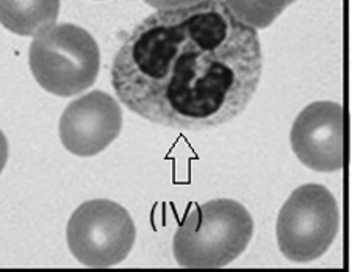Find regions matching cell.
Returning <instances> with one entry per match:
<instances>
[{
	"label": "cell",
	"instance_id": "2",
	"mask_svg": "<svg viewBox=\"0 0 352 272\" xmlns=\"http://www.w3.org/2000/svg\"><path fill=\"white\" fill-rule=\"evenodd\" d=\"M254 234L251 214L230 199L196 205L175 230V262L188 269L224 268L246 251Z\"/></svg>",
	"mask_w": 352,
	"mask_h": 272
},
{
	"label": "cell",
	"instance_id": "11",
	"mask_svg": "<svg viewBox=\"0 0 352 272\" xmlns=\"http://www.w3.org/2000/svg\"><path fill=\"white\" fill-rule=\"evenodd\" d=\"M8 160V141L5 138L2 130H0V174H2L5 164Z\"/></svg>",
	"mask_w": 352,
	"mask_h": 272
},
{
	"label": "cell",
	"instance_id": "9",
	"mask_svg": "<svg viewBox=\"0 0 352 272\" xmlns=\"http://www.w3.org/2000/svg\"><path fill=\"white\" fill-rule=\"evenodd\" d=\"M296 0H223L235 18L254 30L270 27Z\"/></svg>",
	"mask_w": 352,
	"mask_h": 272
},
{
	"label": "cell",
	"instance_id": "4",
	"mask_svg": "<svg viewBox=\"0 0 352 272\" xmlns=\"http://www.w3.org/2000/svg\"><path fill=\"white\" fill-rule=\"evenodd\" d=\"M340 209L326 186L309 183L292 192L277 218L276 236L283 257L310 263L324 255L337 238Z\"/></svg>",
	"mask_w": 352,
	"mask_h": 272
},
{
	"label": "cell",
	"instance_id": "8",
	"mask_svg": "<svg viewBox=\"0 0 352 272\" xmlns=\"http://www.w3.org/2000/svg\"><path fill=\"white\" fill-rule=\"evenodd\" d=\"M60 0H0V24L19 36H36L55 25Z\"/></svg>",
	"mask_w": 352,
	"mask_h": 272
},
{
	"label": "cell",
	"instance_id": "6",
	"mask_svg": "<svg viewBox=\"0 0 352 272\" xmlns=\"http://www.w3.org/2000/svg\"><path fill=\"white\" fill-rule=\"evenodd\" d=\"M122 128V111L104 91H91L72 100L60 117V139L77 157H94L115 141Z\"/></svg>",
	"mask_w": 352,
	"mask_h": 272
},
{
	"label": "cell",
	"instance_id": "7",
	"mask_svg": "<svg viewBox=\"0 0 352 272\" xmlns=\"http://www.w3.org/2000/svg\"><path fill=\"white\" fill-rule=\"evenodd\" d=\"M298 160L318 172L343 168V106L335 102H315L299 113L289 133Z\"/></svg>",
	"mask_w": 352,
	"mask_h": 272
},
{
	"label": "cell",
	"instance_id": "1",
	"mask_svg": "<svg viewBox=\"0 0 352 272\" xmlns=\"http://www.w3.org/2000/svg\"><path fill=\"white\" fill-rule=\"evenodd\" d=\"M263 55L257 30L223 0H204L146 18L111 66L118 99L158 126L206 130L230 122L258 88Z\"/></svg>",
	"mask_w": 352,
	"mask_h": 272
},
{
	"label": "cell",
	"instance_id": "10",
	"mask_svg": "<svg viewBox=\"0 0 352 272\" xmlns=\"http://www.w3.org/2000/svg\"><path fill=\"white\" fill-rule=\"evenodd\" d=\"M144 2L155 10H175L191 7V5L204 2V0H144Z\"/></svg>",
	"mask_w": 352,
	"mask_h": 272
},
{
	"label": "cell",
	"instance_id": "3",
	"mask_svg": "<svg viewBox=\"0 0 352 272\" xmlns=\"http://www.w3.org/2000/svg\"><path fill=\"white\" fill-rule=\"evenodd\" d=\"M28 63L43 89L60 98H72L94 84L100 71V50L85 28L60 24L35 36Z\"/></svg>",
	"mask_w": 352,
	"mask_h": 272
},
{
	"label": "cell",
	"instance_id": "5",
	"mask_svg": "<svg viewBox=\"0 0 352 272\" xmlns=\"http://www.w3.org/2000/svg\"><path fill=\"white\" fill-rule=\"evenodd\" d=\"M71 253L87 268H111L122 263L136 240L133 219L122 205L94 199L71 214L66 229Z\"/></svg>",
	"mask_w": 352,
	"mask_h": 272
}]
</instances>
